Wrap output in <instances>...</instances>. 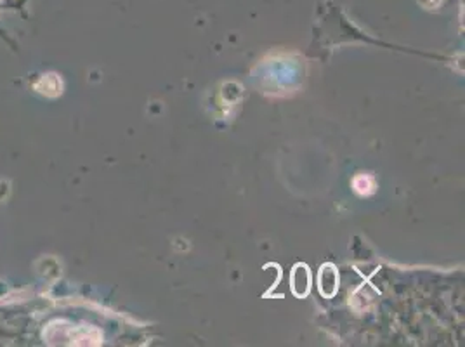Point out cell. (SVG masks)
I'll list each match as a JSON object with an SVG mask.
<instances>
[{
	"label": "cell",
	"instance_id": "6da1fadb",
	"mask_svg": "<svg viewBox=\"0 0 465 347\" xmlns=\"http://www.w3.org/2000/svg\"><path fill=\"white\" fill-rule=\"evenodd\" d=\"M311 269L304 262H299L292 267L290 273V290L297 299H306L311 292Z\"/></svg>",
	"mask_w": 465,
	"mask_h": 347
},
{
	"label": "cell",
	"instance_id": "7a4b0ae2",
	"mask_svg": "<svg viewBox=\"0 0 465 347\" xmlns=\"http://www.w3.org/2000/svg\"><path fill=\"white\" fill-rule=\"evenodd\" d=\"M318 290L325 299H332L338 290V271L332 262L323 264L318 273Z\"/></svg>",
	"mask_w": 465,
	"mask_h": 347
},
{
	"label": "cell",
	"instance_id": "3957f363",
	"mask_svg": "<svg viewBox=\"0 0 465 347\" xmlns=\"http://www.w3.org/2000/svg\"><path fill=\"white\" fill-rule=\"evenodd\" d=\"M354 189H356L360 195H370L375 189V183H373L372 177L368 176H358L354 179Z\"/></svg>",
	"mask_w": 465,
	"mask_h": 347
}]
</instances>
